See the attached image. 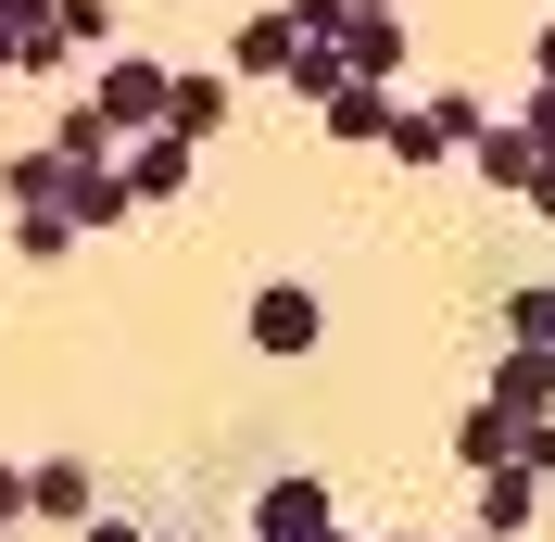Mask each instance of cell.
<instances>
[{
  "mask_svg": "<svg viewBox=\"0 0 555 542\" xmlns=\"http://www.w3.org/2000/svg\"><path fill=\"white\" fill-rule=\"evenodd\" d=\"M241 328H253V353H278V366H304L315 340H328V304H315L304 278H266V291H253V315H241Z\"/></svg>",
  "mask_w": 555,
  "mask_h": 542,
  "instance_id": "7a4b0ae2",
  "label": "cell"
},
{
  "mask_svg": "<svg viewBox=\"0 0 555 542\" xmlns=\"http://www.w3.org/2000/svg\"><path fill=\"white\" fill-rule=\"evenodd\" d=\"M13 253H26V266H64L76 228H64V215H13Z\"/></svg>",
  "mask_w": 555,
  "mask_h": 542,
  "instance_id": "44dd1931",
  "label": "cell"
},
{
  "mask_svg": "<svg viewBox=\"0 0 555 542\" xmlns=\"http://www.w3.org/2000/svg\"><path fill=\"white\" fill-rule=\"evenodd\" d=\"M64 152H51V139H26V152H13V165H0V203H13V215H64Z\"/></svg>",
  "mask_w": 555,
  "mask_h": 542,
  "instance_id": "9c48e42d",
  "label": "cell"
},
{
  "mask_svg": "<svg viewBox=\"0 0 555 542\" xmlns=\"http://www.w3.org/2000/svg\"><path fill=\"white\" fill-rule=\"evenodd\" d=\"M51 152H64V165H114V152H127V139H114V127H102V114L76 102V114H64V127H51Z\"/></svg>",
  "mask_w": 555,
  "mask_h": 542,
  "instance_id": "ac0fdd59",
  "label": "cell"
},
{
  "mask_svg": "<svg viewBox=\"0 0 555 542\" xmlns=\"http://www.w3.org/2000/svg\"><path fill=\"white\" fill-rule=\"evenodd\" d=\"M215 127H228V64H215V76H165V139H190V152H203Z\"/></svg>",
  "mask_w": 555,
  "mask_h": 542,
  "instance_id": "8fae6325",
  "label": "cell"
},
{
  "mask_svg": "<svg viewBox=\"0 0 555 542\" xmlns=\"http://www.w3.org/2000/svg\"><path fill=\"white\" fill-rule=\"evenodd\" d=\"M480 404H492V416H518V429H530V416H555V353H505Z\"/></svg>",
  "mask_w": 555,
  "mask_h": 542,
  "instance_id": "7c38bea8",
  "label": "cell"
},
{
  "mask_svg": "<svg viewBox=\"0 0 555 542\" xmlns=\"http://www.w3.org/2000/svg\"><path fill=\"white\" fill-rule=\"evenodd\" d=\"M89 114H102L114 139H152V127H165V64H152V51H114L102 89H89Z\"/></svg>",
  "mask_w": 555,
  "mask_h": 542,
  "instance_id": "3957f363",
  "label": "cell"
},
{
  "mask_svg": "<svg viewBox=\"0 0 555 542\" xmlns=\"http://www.w3.org/2000/svg\"><path fill=\"white\" fill-rule=\"evenodd\" d=\"M530 89H555V13H543V38H530Z\"/></svg>",
  "mask_w": 555,
  "mask_h": 542,
  "instance_id": "484cf974",
  "label": "cell"
},
{
  "mask_svg": "<svg viewBox=\"0 0 555 542\" xmlns=\"http://www.w3.org/2000/svg\"><path fill=\"white\" fill-rule=\"evenodd\" d=\"M467 542H480V530H467Z\"/></svg>",
  "mask_w": 555,
  "mask_h": 542,
  "instance_id": "4dcf8cb0",
  "label": "cell"
},
{
  "mask_svg": "<svg viewBox=\"0 0 555 542\" xmlns=\"http://www.w3.org/2000/svg\"><path fill=\"white\" fill-rule=\"evenodd\" d=\"M530 517H543V479L492 467V479H480V542H530Z\"/></svg>",
  "mask_w": 555,
  "mask_h": 542,
  "instance_id": "4fadbf2b",
  "label": "cell"
},
{
  "mask_svg": "<svg viewBox=\"0 0 555 542\" xmlns=\"http://www.w3.org/2000/svg\"><path fill=\"white\" fill-rule=\"evenodd\" d=\"M13 517H26V467H13V454H0V530H13Z\"/></svg>",
  "mask_w": 555,
  "mask_h": 542,
  "instance_id": "d4e9b609",
  "label": "cell"
},
{
  "mask_svg": "<svg viewBox=\"0 0 555 542\" xmlns=\"http://www.w3.org/2000/svg\"><path fill=\"white\" fill-rule=\"evenodd\" d=\"M518 203H530V215L555 228V165H530V190H518Z\"/></svg>",
  "mask_w": 555,
  "mask_h": 542,
  "instance_id": "4316f807",
  "label": "cell"
},
{
  "mask_svg": "<svg viewBox=\"0 0 555 542\" xmlns=\"http://www.w3.org/2000/svg\"><path fill=\"white\" fill-rule=\"evenodd\" d=\"M291 89H304V102H328V89H353V76H341V51H291Z\"/></svg>",
  "mask_w": 555,
  "mask_h": 542,
  "instance_id": "7402d4cb",
  "label": "cell"
},
{
  "mask_svg": "<svg viewBox=\"0 0 555 542\" xmlns=\"http://www.w3.org/2000/svg\"><path fill=\"white\" fill-rule=\"evenodd\" d=\"M404 51H416L404 13H353V26H341V76H353V89H391V76H404Z\"/></svg>",
  "mask_w": 555,
  "mask_h": 542,
  "instance_id": "52a82bcc",
  "label": "cell"
},
{
  "mask_svg": "<svg viewBox=\"0 0 555 542\" xmlns=\"http://www.w3.org/2000/svg\"><path fill=\"white\" fill-rule=\"evenodd\" d=\"M127 215H139V203H127V177H114V165H76V177H64V228H76V240H114Z\"/></svg>",
  "mask_w": 555,
  "mask_h": 542,
  "instance_id": "ba28073f",
  "label": "cell"
},
{
  "mask_svg": "<svg viewBox=\"0 0 555 542\" xmlns=\"http://www.w3.org/2000/svg\"><path fill=\"white\" fill-rule=\"evenodd\" d=\"M505 353H555V278L505 291Z\"/></svg>",
  "mask_w": 555,
  "mask_h": 542,
  "instance_id": "e0dca14e",
  "label": "cell"
},
{
  "mask_svg": "<svg viewBox=\"0 0 555 542\" xmlns=\"http://www.w3.org/2000/svg\"><path fill=\"white\" fill-rule=\"evenodd\" d=\"M315 530H341V505H328V479H315V467H291V479L253 492V542H315Z\"/></svg>",
  "mask_w": 555,
  "mask_h": 542,
  "instance_id": "277c9868",
  "label": "cell"
},
{
  "mask_svg": "<svg viewBox=\"0 0 555 542\" xmlns=\"http://www.w3.org/2000/svg\"><path fill=\"white\" fill-rule=\"evenodd\" d=\"M291 51H304V38H291V13H241V38H228V89H241V76H291Z\"/></svg>",
  "mask_w": 555,
  "mask_h": 542,
  "instance_id": "30bf717a",
  "label": "cell"
},
{
  "mask_svg": "<svg viewBox=\"0 0 555 542\" xmlns=\"http://www.w3.org/2000/svg\"><path fill=\"white\" fill-rule=\"evenodd\" d=\"M76 542H152V530H139V517H89Z\"/></svg>",
  "mask_w": 555,
  "mask_h": 542,
  "instance_id": "83f0119b",
  "label": "cell"
},
{
  "mask_svg": "<svg viewBox=\"0 0 555 542\" xmlns=\"http://www.w3.org/2000/svg\"><path fill=\"white\" fill-rule=\"evenodd\" d=\"M518 139H530V152L555 165V89H530V102H518Z\"/></svg>",
  "mask_w": 555,
  "mask_h": 542,
  "instance_id": "cb8c5ba5",
  "label": "cell"
},
{
  "mask_svg": "<svg viewBox=\"0 0 555 542\" xmlns=\"http://www.w3.org/2000/svg\"><path fill=\"white\" fill-rule=\"evenodd\" d=\"M278 13H291L304 51H341V26H353V0H278Z\"/></svg>",
  "mask_w": 555,
  "mask_h": 542,
  "instance_id": "ffe728a7",
  "label": "cell"
},
{
  "mask_svg": "<svg viewBox=\"0 0 555 542\" xmlns=\"http://www.w3.org/2000/svg\"><path fill=\"white\" fill-rule=\"evenodd\" d=\"M467 165H480L492 190H505V203H518V190H530V165H543V152H530L518 127H480V139H467Z\"/></svg>",
  "mask_w": 555,
  "mask_h": 542,
  "instance_id": "2e32d148",
  "label": "cell"
},
{
  "mask_svg": "<svg viewBox=\"0 0 555 542\" xmlns=\"http://www.w3.org/2000/svg\"><path fill=\"white\" fill-rule=\"evenodd\" d=\"M505 454H518V416H492V404H467V416H454V467H467V479H492Z\"/></svg>",
  "mask_w": 555,
  "mask_h": 542,
  "instance_id": "9a60e30c",
  "label": "cell"
},
{
  "mask_svg": "<svg viewBox=\"0 0 555 542\" xmlns=\"http://www.w3.org/2000/svg\"><path fill=\"white\" fill-rule=\"evenodd\" d=\"M391 102L404 89H328L315 102V139H391Z\"/></svg>",
  "mask_w": 555,
  "mask_h": 542,
  "instance_id": "5bb4252c",
  "label": "cell"
},
{
  "mask_svg": "<svg viewBox=\"0 0 555 542\" xmlns=\"http://www.w3.org/2000/svg\"><path fill=\"white\" fill-rule=\"evenodd\" d=\"M51 38L64 51H114V0H51Z\"/></svg>",
  "mask_w": 555,
  "mask_h": 542,
  "instance_id": "d6986e66",
  "label": "cell"
},
{
  "mask_svg": "<svg viewBox=\"0 0 555 542\" xmlns=\"http://www.w3.org/2000/svg\"><path fill=\"white\" fill-rule=\"evenodd\" d=\"M26 517H51V530H89V517H102V479H89V454H38V467H26Z\"/></svg>",
  "mask_w": 555,
  "mask_h": 542,
  "instance_id": "5b68a950",
  "label": "cell"
},
{
  "mask_svg": "<svg viewBox=\"0 0 555 542\" xmlns=\"http://www.w3.org/2000/svg\"><path fill=\"white\" fill-rule=\"evenodd\" d=\"M353 13H404V0H353Z\"/></svg>",
  "mask_w": 555,
  "mask_h": 542,
  "instance_id": "f1b7e54d",
  "label": "cell"
},
{
  "mask_svg": "<svg viewBox=\"0 0 555 542\" xmlns=\"http://www.w3.org/2000/svg\"><path fill=\"white\" fill-rule=\"evenodd\" d=\"M505 467H518V479H555V416H530V429H518V454H505Z\"/></svg>",
  "mask_w": 555,
  "mask_h": 542,
  "instance_id": "603a6c76",
  "label": "cell"
},
{
  "mask_svg": "<svg viewBox=\"0 0 555 542\" xmlns=\"http://www.w3.org/2000/svg\"><path fill=\"white\" fill-rule=\"evenodd\" d=\"M114 177H127V203H177V190H190V177H203V152H190V139H127V152H114Z\"/></svg>",
  "mask_w": 555,
  "mask_h": 542,
  "instance_id": "8992f818",
  "label": "cell"
},
{
  "mask_svg": "<svg viewBox=\"0 0 555 542\" xmlns=\"http://www.w3.org/2000/svg\"><path fill=\"white\" fill-rule=\"evenodd\" d=\"M315 542H353V530H315Z\"/></svg>",
  "mask_w": 555,
  "mask_h": 542,
  "instance_id": "f546056e",
  "label": "cell"
},
{
  "mask_svg": "<svg viewBox=\"0 0 555 542\" xmlns=\"http://www.w3.org/2000/svg\"><path fill=\"white\" fill-rule=\"evenodd\" d=\"M480 127H492L480 89H429V102H391V139H379V152L429 177V165H467V139H480Z\"/></svg>",
  "mask_w": 555,
  "mask_h": 542,
  "instance_id": "6da1fadb",
  "label": "cell"
}]
</instances>
